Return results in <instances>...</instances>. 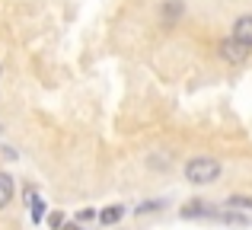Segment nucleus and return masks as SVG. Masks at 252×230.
Masks as SVG:
<instances>
[{"mask_svg":"<svg viewBox=\"0 0 252 230\" xmlns=\"http://www.w3.org/2000/svg\"><path fill=\"white\" fill-rule=\"evenodd\" d=\"M182 214L185 221H195V218H217V208H211V201H204V198H191V201H185L182 205Z\"/></svg>","mask_w":252,"mask_h":230,"instance_id":"7ed1b4c3","label":"nucleus"},{"mask_svg":"<svg viewBox=\"0 0 252 230\" xmlns=\"http://www.w3.org/2000/svg\"><path fill=\"white\" fill-rule=\"evenodd\" d=\"M29 214H32V224H42V218H45V198H32L29 201Z\"/></svg>","mask_w":252,"mask_h":230,"instance_id":"1a4fd4ad","label":"nucleus"},{"mask_svg":"<svg viewBox=\"0 0 252 230\" xmlns=\"http://www.w3.org/2000/svg\"><path fill=\"white\" fill-rule=\"evenodd\" d=\"M223 205H227L230 211H252V195H230Z\"/></svg>","mask_w":252,"mask_h":230,"instance_id":"6e6552de","label":"nucleus"},{"mask_svg":"<svg viewBox=\"0 0 252 230\" xmlns=\"http://www.w3.org/2000/svg\"><path fill=\"white\" fill-rule=\"evenodd\" d=\"M96 218V211H93V208H83L80 214H77V224H83V221H93Z\"/></svg>","mask_w":252,"mask_h":230,"instance_id":"f8f14e48","label":"nucleus"},{"mask_svg":"<svg viewBox=\"0 0 252 230\" xmlns=\"http://www.w3.org/2000/svg\"><path fill=\"white\" fill-rule=\"evenodd\" d=\"M3 157H6V160H16L19 154H16V150H13V147H3Z\"/></svg>","mask_w":252,"mask_h":230,"instance_id":"ddd939ff","label":"nucleus"},{"mask_svg":"<svg viewBox=\"0 0 252 230\" xmlns=\"http://www.w3.org/2000/svg\"><path fill=\"white\" fill-rule=\"evenodd\" d=\"M96 218H99V224H102V227H115L118 221L125 218V205H109V208H102Z\"/></svg>","mask_w":252,"mask_h":230,"instance_id":"423d86ee","label":"nucleus"},{"mask_svg":"<svg viewBox=\"0 0 252 230\" xmlns=\"http://www.w3.org/2000/svg\"><path fill=\"white\" fill-rule=\"evenodd\" d=\"M230 38H236V42H243V45L252 48V13H243V16L233 19V26H230Z\"/></svg>","mask_w":252,"mask_h":230,"instance_id":"20e7f679","label":"nucleus"},{"mask_svg":"<svg viewBox=\"0 0 252 230\" xmlns=\"http://www.w3.org/2000/svg\"><path fill=\"white\" fill-rule=\"evenodd\" d=\"M0 77H3V70H0Z\"/></svg>","mask_w":252,"mask_h":230,"instance_id":"2eb2a0df","label":"nucleus"},{"mask_svg":"<svg viewBox=\"0 0 252 230\" xmlns=\"http://www.w3.org/2000/svg\"><path fill=\"white\" fill-rule=\"evenodd\" d=\"M185 16V3L182 0H163L160 3V23L163 26H176Z\"/></svg>","mask_w":252,"mask_h":230,"instance_id":"39448f33","label":"nucleus"},{"mask_svg":"<svg viewBox=\"0 0 252 230\" xmlns=\"http://www.w3.org/2000/svg\"><path fill=\"white\" fill-rule=\"evenodd\" d=\"M217 58H220L223 64H230V67H240V64H246L252 58V48L243 42H236V38H223L220 45H217Z\"/></svg>","mask_w":252,"mask_h":230,"instance_id":"f03ea898","label":"nucleus"},{"mask_svg":"<svg viewBox=\"0 0 252 230\" xmlns=\"http://www.w3.org/2000/svg\"><path fill=\"white\" fill-rule=\"evenodd\" d=\"M220 160H214V157H191L189 163H185L182 176L185 182H191V186H211V182L220 179Z\"/></svg>","mask_w":252,"mask_h":230,"instance_id":"f257e3e1","label":"nucleus"},{"mask_svg":"<svg viewBox=\"0 0 252 230\" xmlns=\"http://www.w3.org/2000/svg\"><path fill=\"white\" fill-rule=\"evenodd\" d=\"M13 192H16V179L10 173H0V211L13 201Z\"/></svg>","mask_w":252,"mask_h":230,"instance_id":"0eeeda50","label":"nucleus"},{"mask_svg":"<svg viewBox=\"0 0 252 230\" xmlns=\"http://www.w3.org/2000/svg\"><path fill=\"white\" fill-rule=\"evenodd\" d=\"M48 224H51V230H61L67 221H64V214L61 211H55V214H48Z\"/></svg>","mask_w":252,"mask_h":230,"instance_id":"9b49d317","label":"nucleus"},{"mask_svg":"<svg viewBox=\"0 0 252 230\" xmlns=\"http://www.w3.org/2000/svg\"><path fill=\"white\" fill-rule=\"evenodd\" d=\"M163 205H166V201H160V198L144 201V205H137V208H134V214H154V211H163Z\"/></svg>","mask_w":252,"mask_h":230,"instance_id":"9d476101","label":"nucleus"},{"mask_svg":"<svg viewBox=\"0 0 252 230\" xmlns=\"http://www.w3.org/2000/svg\"><path fill=\"white\" fill-rule=\"evenodd\" d=\"M61 230H83V224H64Z\"/></svg>","mask_w":252,"mask_h":230,"instance_id":"4468645a","label":"nucleus"}]
</instances>
